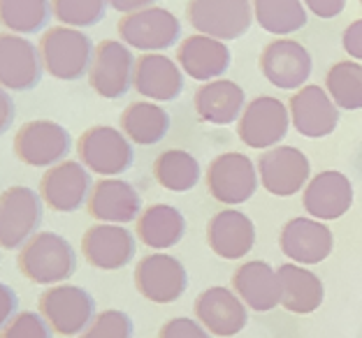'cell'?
<instances>
[{"instance_id":"1","label":"cell","mask_w":362,"mask_h":338,"mask_svg":"<svg viewBox=\"0 0 362 338\" xmlns=\"http://www.w3.org/2000/svg\"><path fill=\"white\" fill-rule=\"evenodd\" d=\"M16 267L21 276L35 285H61L77 271V253L65 236L37 232L19 248Z\"/></svg>"},{"instance_id":"2","label":"cell","mask_w":362,"mask_h":338,"mask_svg":"<svg viewBox=\"0 0 362 338\" xmlns=\"http://www.w3.org/2000/svg\"><path fill=\"white\" fill-rule=\"evenodd\" d=\"M95 47L86 32L70 26H54L40 40L45 70L61 81H77L90 70Z\"/></svg>"},{"instance_id":"3","label":"cell","mask_w":362,"mask_h":338,"mask_svg":"<svg viewBox=\"0 0 362 338\" xmlns=\"http://www.w3.org/2000/svg\"><path fill=\"white\" fill-rule=\"evenodd\" d=\"M45 202L40 193L26 186H12L0 193V248L19 251L40 232Z\"/></svg>"},{"instance_id":"4","label":"cell","mask_w":362,"mask_h":338,"mask_svg":"<svg viewBox=\"0 0 362 338\" xmlns=\"http://www.w3.org/2000/svg\"><path fill=\"white\" fill-rule=\"evenodd\" d=\"M37 310L61 336H79L93 322L95 299L79 285H52L40 294Z\"/></svg>"},{"instance_id":"5","label":"cell","mask_w":362,"mask_h":338,"mask_svg":"<svg viewBox=\"0 0 362 338\" xmlns=\"http://www.w3.org/2000/svg\"><path fill=\"white\" fill-rule=\"evenodd\" d=\"M77 155L88 171L103 174L105 179L123 174L135 162L133 142L112 126H93L84 130L77 144Z\"/></svg>"},{"instance_id":"6","label":"cell","mask_w":362,"mask_h":338,"mask_svg":"<svg viewBox=\"0 0 362 338\" xmlns=\"http://www.w3.org/2000/svg\"><path fill=\"white\" fill-rule=\"evenodd\" d=\"M188 23L200 32L221 42L240 40L253 23V5L249 0H191Z\"/></svg>"},{"instance_id":"7","label":"cell","mask_w":362,"mask_h":338,"mask_svg":"<svg viewBox=\"0 0 362 338\" xmlns=\"http://www.w3.org/2000/svg\"><path fill=\"white\" fill-rule=\"evenodd\" d=\"M119 37L123 44L146 54L170 49L181 37V21L165 7H146L123 14L119 21Z\"/></svg>"},{"instance_id":"8","label":"cell","mask_w":362,"mask_h":338,"mask_svg":"<svg viewBox=\"0 0 362 338\" xmlns=\"http://www.w3.org/2000/svg\"><path fill=\"white\" fill-rule=\"evenodd\" d=\"M72 148V137L61 123L37 119L16 130L14 155L28 167H54Z\"/></svg>"},{"instance_id":"9","label":"cell","mask_w":362,"mask_h":338,"mask_svg":"<svg viewBox=\"0 0 362 338\" xmlns=\"http://www.w3.org/2000/svg\"><path fill=\"white\" fill-rule=\"evenodd\" d=\"M258 181L256 164L244 153H223L207 167V191L226 206L249 202L258 191Z\"/></svg>"},{"instance_id":"10","label":"cell","mask_w":362,"mask_h":338,"mask_svg":"<svg viewBox=\"0 0 362 338\" xmlns=\"http://www.w3.org/2000/svg\"><path fill=\"white\" fill-rule=\"evenodd\" d=\"M135 59L128 44L117 40H103L93 52L88 70V84L105 100H119L133 88Z\"/></svg>"},{"instance_id":"11","label":"cell","mask_w":362,"mask_h":338,"mask_svg":"<svg viewBox=\"0 0 362 338\" xmlns=\"http://www.w3.org/2000/svg\"><path fill=\"white\" fill-rule=\"evenodd\" d=\"M288 128H291L288 107L272 95H260L244 107L237 123V135L249 148L269 151L288 135Z\"/></svg>"},{"instance_id":"12","label":"cell","mask_w":362,"mask_h":338,"mask_svg":"<svg viewBox=\"0 0 362 338\" xmlns=\"http://www.w3.org/2000/svg\"><path fill=\"white\" fill-rule=\"evenodd\" d=\"M137 292L151 303H172L184 296L188 287L186 267L168 253H151L135 267Z\"/></svg>"},{"instance_id":"13","label":"cell","mask_w":362,"mask_h":338,"mask_svg":"<svg viewBox=\"0 0 362 338\" xmlns=\"http://www.w3.org/2000/svg\"><path fill=\"white\" fill-rule=\"evenodd\" d=\"M309 158L295 146H274L258 158V179L274 197H293L309 183Z\"/></svg>"},{"instance_id":"14","label":"cell","mask_w":362,"mask_h":338,"mask_svg":"<svg viewBox=\"0 0 362 338\" xmlns=\"http://www.w3.org/2000/svg\"><path fill=\"white\" fill-rule=\"evenodd\" d=\"M90 191L93 183H90L88 169L77 160L54 164L40 179V197L49 209L59 213L79 211V206L88 202Z\"/></svg>"},{"instance_id":"15","label":"cell","mask_w":362,"mask_h":338,"mask_svg":"<svg viewBox=\"0 0 362 338\" xmlns=\"http://www.w3.org/2000/svg\"><path fill=\"white\" fill-rule=\"evenodd\" d=\"M279 248L295 265L314 267L332 255L334 234L323 220L293 218L279 234Z\"/></svg>"},{"instance_id":"16","label":"cell","mask_w":362,"mask_h":338,"mask_svg":"<svg viewBox=\"0 0 362 338\" xmlns=\"http://www.w3.org/2000/svg\"><path fill=\"white\" fill-rule=\"evenodd\" d=\"M45 63L40 47L16 32H0V86L30 90L42 81Z\"/></svg>"},{"instance_id":"17","label":"cell","mask_w":362,"mask_h":338,"mask_svg":"<svg viewBox=\"0 0 362 338\" xmlns=\"http://www.w3.org/2000/svg\"><path fill=\"white\" fill-rule=\"evenodd\" d=\"M135 234L123 225L98 222L90 225L81 236V253L90 267L103 271H117L128 267L135 258Z\"/></svg>"},{"instance_id":"18","label":"cell","mask_w":362,"mask_h":338,"mask_svg":"<svg viewBox=\"0 0 362 338\" xmlns=\"http://www.w3.org/2000/svg\"><path fill=\"white\" fill-rule=\"evenodd\" d=\"M195 318L211 336L230 338L237 336L249 325V310L246 303L230 287L214 285L209 290L197 294Z\"/></svg>"},{"instance_id":"19","label":"cell","mask_w":362,"mask_h":338,"mask_svg":"<svg viewBox=\"0 0 362 338\" xmlns=\"http://www.w3.org/2000/svg\"><path fill=\"white\" fill-rule=\"evenodd\" d=\"M291 123L302 137L323 139L332 135L339 126V107L332 102L325 88L302 86L288 102Z\"/></svg>"},{"instance_id":"20","label":"cell","mask_w":362,"mask_h":338,"mask_svg":"<svg viewBox=\"0 0 362 338\" xmlns=\"http://www.w3.org/2000/svg\"><path fill=\"white\" fill-rule=\"evenodd\" d=\"M260 70L272 86L295 90L311 77V54L295 40H274L262 49Z\"/></svg>"},{"instance_id":"21","label":"cell","mask_w":362,"mask_h":338,"mask_svg":"<svg viewBox=\"0 0 362 338\" xmlns=\"http://www.w3.org/2000/svg\"><path fill=\"white\" fill-rule=\"evenodd\" d=\"M302 206L316 220H339L353 206V183L346 174L325 169L309 179L302 193Z\"/></svg>"},{"instance_id":"22","label":"cell","mask_w":362,"mask_h":338,"mask_svg":"<svg viewBox=\"0 0 362 338\" xmlns=\"http://www.w3.org/2000/svg\"><path fill=\"white\" fill-rule=\"evenodd\" d=\"M86 206L90 218H95L98 222H110V225L133 222L144 211L137 188L117 176L100 179L98 183H93Z\"/></svg>"},{"instance_id":"23","label":"cell","mask_w":362,"mask_h":338,"mask_svg":"<svg viewBox=\"0 0 362 338\" xmlns=\"http://www.w3.org/2000/svg\"><path fill=\"white\" fill-rule=\"evenodd\" d=\"M133 88L146 100L172 102L184 90V70L163 54H144L135 61Z\"/></svg>"},{"instance_id":"24","label":"cell","mask_w":362,"mask_h":338,"mask_svg":"<svg viewBox=\"0 0 362 338\" xmlns=\"http://www.w3.org/2000/svg\"><path fill=\"white\" fill-rule=\"evenodd\" d=\"M207 243L221 260H242L256 246V225L237 209L218 211L207 225Z\"/></svg>"},{"instance_id":"25","label":"cell","mask_w":362,"mask_h":338,"mask_svg":"<svg viewBox=\"0 0 362 338\" xmlns=\"http://www.w3.org/2000/svg\"><path fill=\"white\" fill-rule=\"evenodd\" d=\"M233 290L246 303V308L267 313L281 306V283L274 267L262 260L244 262L233 274Z\"/></svg>"},{"instance_id":"26","label":"cell","mask_w":362,"mask_h":338,"mask_svg":"<svg viewBox=\"0 0 362 338\" xmlns=\"http://www.w3.org/2000/svg\"><path fill=\"white\" fill-rule=\"evenodd\" d=\"M177 63L195 81H214L223 79L230 68V49L207 35H191L177 49Z\"/></svg>"},{"instance_id":"27","label":"cell","mask_w":362,"mask_h":338,"mask_svg":"<svg viewBox=\"0 0 362 338\" xmlns=\"http://www.w3.org/2000/svg\"><path fill=\"white\" fill-rule=\"evenodd\" d=\"M193 104L200 121L211 126H230L242 116L246 95L240 84L230 79H214L195 90Z\"/></svg>"},{"instance_id":"28","label":"cell","mask_w":362,"mask_h":338,"mask_svg":"<svg viewBox=\"0 0 362 338\" xmlns=\"http://www.w3.org/2000/svg\"><path fill=\"white\" fill-rule=\"evenodd\" d=\"M135 234L146 248L156 253L177 246L186 234V218L177 206L170 204H151L139 213Z\"/></svg>"},{"instance_id":"29","label":"cell","mask_w":362,"mask_h":338,"mask_svg":"<svg viewBox=\"0 0 362 338\" xmlns=\"http://www.w3.org/2000/svg\"><path fill=\"white\" fill-rule=\"evenodd\" d=\"M279 283H281V306L295 315H309L323 303V283L314 271L304 269L295 262L276 269Z\"/></svg>"},{"instance_id":"30","label":"cell","mask_w":362,"mask_h":338,"mask_svg":"<svg viewBox=\"0 0 362 338\" xmlns=\"http://www.w3.org/2000/svg\"><path fill=\"white\" fill-rule=\"evenodd\" d=\"M121 133L139 146H153L170 133V114L156 102H133L121 114Z\"/></svg>"},{"instance_id":"31","label":"cell","mask_w":362,"mask_h":338,"mask_svg":"<svg viewBox=\"0 0 362 338\" xmlns=\"http://www.w3.org/2000/svg\"><path fill=\"white\" fill-rule=\"evenodd\" d=\"M153 176L170 193H188L200 183L202 169L195 155L181 148H168L153 162Z\"/></svg>"},{"instance_id":"32","label":"cell","mask_w":362,"mask_h":338,"mask_svg":"<svg viewBox=\"0 0 362 338\" xmlns=\"http://www.w3.org/2000/svg\"><path fill=\"white\" fill-rule=\"evenodd\" d=\"M253 19L272 35H291L307 26V7L302 0H253Z\"/></svg>"},{"instance_id":"33","label":"cell","mask_w":362,"mask_h":338,"mask_svg":"<svg viewBox=\"0 0 362 338\" xmlns=\"http://www.w3.org/2000/svg\"><path fill=\"white\" fill-rule=\"evenodd\" d=\"M52 14V0H0V26L16 35L40 32Z\"/></svg>"},{"instance_id":"34","label":"cell","mask_w":362,"mask_h":338,"mask_svg":"<svg viewBox=\"0 0 362 338\" xmlns=\"http://www.w3.org/2000/svg\"><path fill=\"white\" fill-rule=\"evenodd\" d=\"M325 90L339 109H362V65L341 61L327 70Z\"/></svg>"},{"instance_id":"35","label":"cell","mask_w":362,"mask_h":338,"mask_svg":"<svg viewBox=\"0 0 362 338\" xmlns=\"http://www.w3.org/2000/svg\"><path fill=\"white\" fill-rule=\"evenodd\" d=\"M107 0H52V12L61 26L88 28L105 19Z\"/></svg>"},{"instance_id":"36","label":"cell","mask_w":362,"mask_h":338,"mask_svg":"<svg viewBox=\"0 0 362 338\" xmlns=\"http://www.w3.org/2000/svg\"><path fill=\"white\" fill-rule=\"evenodd\" d=\"M135 325L128 313L123 310H103L93 318V322L86 327L84 334L77 338H133Z\"/></svg>"},{"instance_id":"37","label":"cell","mask_w":362,"mask_h":338,"mask_svg":"<svg viewBox=\"0 0 362 338\" xmlns=\"http://www.w3.org/2000/svg\"><path fill=\"white\" fill-rule=\"evenodd\" d=\"M0 338H54V329L40 313L23 310L7 322L0 332Z\"/></svg>"},{"instance_id":"38","label":"cell","mask_w":362,"mask_h":338,"mask_svg":"<svg viewBox=\"0 0 362 338\" xmlns=\"http://www.w3.org/2000/svg\"><path fill=\"white\" fill-rule=\"evenodd\" d=\"M158 338H211V334L197 320L172 318L160 327Z\"/></svg>"},{"instance_id":"39","label":"cell","mask_w":362,"mask_h":338,"mask_svg":"<svg viewBox=\"0 0 362 338\" xmlns=\"http://www.w3.org/2000/svg\"><path fill=\"white\" fill-rule=\"evenodd\" d=\"M16 310H19V296L10 285L0 283V332L16 315Z\"/></svg>"},{"instance_id":"40","label":"cell","mask_w":362,"mask_h":338,"mask_svg":"<svg viewBox=\"0 0 362 338\" xmlns=\"http://www.w3.org/2000/svg\"><path fill=\"white\" fill-rule=\"evenodd\" d=\"M341 44H344V52H346L351 59L362 61V19L353 21L351 26L344 30Z\"/></svg>"},{"instance_id":"41","label":"cell","mask_w":362,"mask_h":338,"mask_svg":"<svg viewBox=\"0 0 362 338\" xmlns=\"http://www.w3.org/2000/svg\"><path fill=\"white\" fill-rule=\"evenodd\" d=\"M304 7L311 10L320 19H334L344 12L346 7V0H302Z\"/></svg>"},{"instance_id":"42","label":"cell","mask_w":362,"mask_h":338,"mask_svg":"<svg viewBox=\"0 0 362 338\" xmlns=\"http://www.w3.org/2000/svg\"><path fill=\"white\" fill-rule=\"evenodd\" d=\"M14 114H16V107H14L12 95L7 93V88L0 86V137L12 128Z\"/></svg>"},{"instance_id":"43","label":"cell","mask_w":362,"mask_h":338,"mask_svg":"<svg viewBox=\"0 0 362 338\" xmlns=\"http://www.w3.org/2000/svg\"><path fill=\"white\" fill-rule=\"evenodd\" d=\"M153 3H156V0H107V5L114 7L117 12H123V14L146 10V7H151Z\"/></svg>"},{"instance_id":"44","label":"cell","mask_w":362,"mask_h":338,"mask_svg":"<svg viewBox=\"0 0 362 338\" xmlns=\"http://www.w3.org/2000/svg\"><path fill=\"white\" fill-rule=\"evenodd\" d=\"M360 3H362V0H360Z\"/></svg>"}]
</instances>
